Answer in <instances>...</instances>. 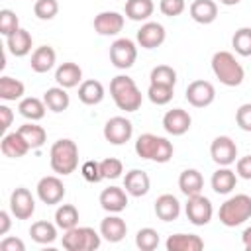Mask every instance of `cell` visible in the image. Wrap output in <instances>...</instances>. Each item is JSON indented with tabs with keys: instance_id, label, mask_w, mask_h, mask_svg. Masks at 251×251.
Segmentation results:
<instances>
[{
	"instance_id": "1",
	"label": "cell",
	"mask_w": 251,
	"mask_h": 251,
	"mask_svg": "<svg viewBox=\"0 0 251 251\" xmlns=\"http://www.w3.org/2000/svg\"><path fill=\"white\" fill-rule=\"evenodd\" d=\"M110 94L114 104L124 112H137L141 108L143 96L135 80L127 75H118L110 80Z\"/></svg>"
},
{
	"instance_id": "2",
	"label": "cell",
	"mask_w": 251,
	"mask_h": 251,
	"mask_svg": "<svg viewBox=\"0 0 251 251\" xmlns=\"http://www.w3.org/2000/svg\"><path fill=\"white\" fill-rule=\"evenodd\" d=\"M49 163H51L53 173H57V175L67 176V175L75 173L78 167V145L69 137L57 139L51 145Z\"/></svg>"
},
{
	"instance_id": "3",
	"label": "cell",
	"mask_w": 251,
	"mask_h": 251,
	"mask_svg": "<svg viewBox=\"0 0 251 251\" xmlns=\"http://www.w3.org/2000/svg\"><path fill=\"white\" fill-rule=\"evenodd\" d=\"M135 153L145 161L169 163L173 159L175 147L167 137H161L155 133H141L135 141Z\"/></svg>"
},
{
	"instance_id": "4",
	"label": "cell",
	"mask_w": 251,
	"mask_h": 251,
	"mask_svg": "<svg viewBox=\"0 0 251 251\" xmlns=\"http://www.w3.org/2000/svg\"><path fill=\"white\" fill-rule=\"evenodd\" d=\"M212 73L224 86H239L245 78L241 63L229 51H218L212 57Z\"/></svg>"
},
{
	"instance_id": "5",
	"label": "cell",
	"mask_w": 251,
	"mask_h": 251,
	"mask_svg": "<svg viewBox=\"0 0 251 251\" xmlns=\"http://www.w3.org/2000/svg\"><path fill=\"white\" fill-rule=\"evenodd\" d=\"M218 218L226 227H237V226L245 224L247 220H251V196L249 194L229 196L220 206Z\"/></svg>"
},
{
	"instance_id": "6",
	"label": "cell",
	"mask_w": 251,
	"mask_h": 251,
	"mask_svg": "<svg viewBox=\"0 0 251 251\" xmlns=\"http://www.w3.org/2000/svg\"><path fill=\"white\" fill-rule=\"evenodd\" d=\"M63 247L67 251H94L102 243V235L88 226H76L63 233Z\"/></svg>"
},
{
	"instance_id": "7",
	"label": "cell",
	"mask_w": 251,
	"mask_h": 251,
	"mask_svg": "<svg viewBox=\"0 0 251 251\" xmlns=\"http://www.w3.org/2000/svg\"><path fill=\"white\" fill-rule=\"evenodd\" d=\"M135 59H137V45H135V41H131L127 37H120V39H116L110 45V63L116 69H120V71L131 69Z\"/></svg>"
},
{
	"instance_id": "8",
	"label": "cell",
	"mask_w": 251,
	"mask_h": 251,
	"mask_svg": "<svg viewBox=\"0 0 251 251\" xmlns=\"http://www.w3.org/2000/svg\"><path fill=\"white\" fill-rule=\"evenodd\" d=\"M184 212H186V218H188L190 224L206 226V224H210V220L214 216V206H212L210 198H206L200 192V194L188 196V200L184 204Z\"/></svg>"
},
{
	"instance_id": "9",
	"label": "cell",
	"mask_w": 251,
	"mask_h": 251,
	"mask_svg": "<svg viewBox=\"0 0 251 251\" xmlns=\"http://www.w3.org/2000/svg\"><path fill=\"white\" fill-rule=\"evenodd\" d=\"M133 135V124L124 116H114L104 124V139L112 145H124Z\"/></svg>"
},
{
	"instance_id": "10",
	"label": "cell",
	"mask_w": 251,
	"mask_h": 251,
	"mask_svg": "<svg viewBox=\"0 0 251 251\" xmlns=\"http://www.w3.org/2000/svg\"><path fill=\"white\" fill-rule=\"evenodd\" d=\"M184 96H186V100H188L190 106H194V108H206V106H210L216 100V88H214V84L210 80L198 78V80H192L186 86Z\"/></svg>"
},
{
	"instance_id": "11",
	"label": "cell",
	"mask_w": 251,
	"mask_h": 251,
	"mask_svg": "<svg viewBox=\"0 0 251 251\" xmlns=\"http://www.w3.org/2000/svg\"><path fill=\"white\" fill-rule=\"evenodd\" d=\"M210 157L220 167H229L237 159V145L229 135H218L210 145Z\"/></svg>"
},
{
	"instance_id": "12",
	"label": "cell",
	"mask_w": 251,
	"mask_h": 251,
	"mask_svg": "<svg viewBox=\"0 0 251 251\" xmlns=\"http://www.w3.org/2000/svg\"><path fill=\"white\" fill-rule=\"evenodd\" d=\"M35 190H37V198L43 204H47V206H55V204H59L65 198V184L55 175H49V176L39 178Z\"/></svg>"
},
{
	"instance_id": "13",
	"label": "cell",
	"mask_w": 251,
	"mask_h": 251,
	"mask_svg": "<svg viewBox=\"0 0 251 251\" xmlns=\"http://www.w3.org/2000/svg\"><path fill=\"white\" fill-rule=\"evenodd\" d=\"M10 212L16 220H29L35 212V198L25 186H18L10 194Z\"/></svg>"
},
{
	"instance_id": "14",
	"label": "cell",
	"mask_w": 251,
	"mask_h": 251,
	"mask_svg": "<svg viewBox=\"0 0 251 251\" xmlns=\"http://www.w3.org/2000/svg\"><path fill=\"white\" fill-rule=\"evenodd\" d=\"M137 45L143 47V49H155V47H161L167 39V31L163 27V24L159 22H145L139 29H137Z\"/></svg>"
},
{
	"instance_id": "15",
	"label": "cell",
	"mask_w": 251,
	"mask_h": 251,
	"mask_svg": "<svg viewBox=\"0 0 251 251\" xmlns=\"http://www.w3.org/2000/svg\"><path fill=\"white\" fill-rule=\"evenodd\" d=\"M124 16L120 12H114V10H106V12H100L92 25H94V31L98 35H118L122 29H124Z\"/></svg>"
},
{
	"instance_id": "16",
	"label": "cell",
	"mask_w": 251,
	"mask_h": 251,
	"mask_svg": "<svg viewBox=\"0 0 251 251\" xmlns=\"http://www.w3.org/2000/svg\"><path fill=\"white\" fill-rule=\"evenodd\" d=\"M192 126V118L182 108H173L163 116V127L171 135H184Z\"/></svg>"
},
{
	"instance_id": "17",
	"label": "cell",
	"mask_w": 251,
	"mask_h": 251,
	"mask_svg": "<svg viewBox=\"0 0 251 251\" xmlns=\"http://www.w3.org/2000/svg\"><path fill=\"white\" fill-rule=\"evenodd\" d=\"M100 206L108 214H120L127 208V192L120 186H108L100 192Z\"/></svg>"
},
{
	"instance_id": "18",
	"label": "cell",
	"mask_w": 251,
	"mask_h": 251,
	"mask_svg": "<svg viewBox=\"0 0 251 251\" xmlns=\"http://www.w3.org/2000/svg\"><path fill=\"white\" fill-rule=\"evenodd\" d=\"M124 188H126V192H127L129 196L141 198V196H145V194L149 192V188H151V178H149V175H147L145 171H141V169H131V171H127L126 176H124Z\"/></svg>"
},
{
	"instance_id": "19",
	"label": "cell",
	"mask_w": 251,
	"mask_h": 251,
	"mask_svg": "<svg viewBox=\"0 0 251 251\" xmlns=\"http://www.w3.org/2000/svg\"><path fill=\"white\" fill-rule=\"evenodd\" d=\"M100 235L110 241V243H118L127 235V224L124 218H120L118 214H110L100 222Z\"/></svg>"
},
{
	"instance_id": "20",
	"label": "cell",
	"mask_w": 251,
	"mask_h": 251,
	"mask_svg": "<svg viewBox=\"0 0 251 251\" xmlns=\"http://www.w3.org/2000/svg\"><path fill=\"white\" fill-rule=\"evenodd\" d=\"M167 251H200L204 249V239L196 233H173L165 241Z\"/></svg>"
},
{
	"instance_id": "21",
	"label": "cell",
	"mask_w": 251,
	"mask_h": 251,
	"mask_svg": "<svg viewBox=\"0 0 251 251\" xmlns=\"http://www.w3.org/2000/svg\"><path fill=\"white\" fill-rule=\"evenodd\" d=\"M55 61H57L55 49L51 45H41V47L33 49L31 59H29V67H31L33 73L43 75V73H47V71H51L55 67Z\"/></svg>"
},
{
	"instance_id": "22",
	"label": "cell",
	"mask_w": 251,
	"mask_h": 251,
	"mask_svg": "<svg viewBox=\"0 0 251 251\" xmlns=\"http://www.w3.org/2000/svg\"><path fill=\"white\" fill-rule=\"evenodd\" d=\"M0 149H2V153H4L6 157H10V159H20V157H24L31 147H29V143L22 137V133L16 129V131H12V133H4L2 143H0Z\"/></svg>"
},
{
	"instance_id": "23",
	"label": "cell",
	"mask_w": 251,
	"mask_h": 251,
	"mask_svg": "<svg viewBox=\"0 0 251 251\" xmlns=\"http://www.w3.org/2000/svg\"><path fill=\"white\" fill-rule=\"evenodd\" d=\"M6 47L14 57H25L33 47V37L27 29L20 27L12 35L6 37Z\"/></svg>"
},
{
	"instance_id": "24",
	"label": "cell",
	"mask_w": 251,
	"mask_h": 251,
	"mask_svg": "<svg viewBox=\"0 0 251 251\" xmlns=\"http://www.w3.org/2000/svg\"><path fill=\"white\" fill-rule=\"evenodd\" d=\"M55 80L63 88H75V86H78L82 82V69L76 63L67 61V63H63V65L57 67Z\"/></svg>"
},
{
	"instance_id": "25",
	"label": "cell",
	"mask_w": 251,
	"mask_h": 251,
	"mask_svg": "<svg viewBox=\"0 0 251 251\" xmlns=\"http://www.w3.org/2000/svg\"><path fill=\"white\" fill-rule=\"evenodd\" d=\"M188 12H190V18L196 24L208 25L218 18V4L214 0H194L190 4Z\"/></svg>"
},
{
	"instance_id": "26",
	"label": "cell",
	"mask_w": 251,
	"mask_h": 251,
	"mask_svg": "<svg viewBox=\"0 0 251 251\" xmlns=\"http://www.w3.org/2000/svg\"><path fill=\"white\" fill-rule=\"evenodd\" d=\"M210 184L216 194H229L237 184V173L231 171L229 167H220L218 171H214Z\"/></svg>"
},
{
	"instance_id": "27",
	"label": "cell",
	"mask_w": 251,
	"mask_h": 251,
	"mask_svg": "<svg viewBox=\"0 0 251 251\" xmlns=\"http://www.w3.org/2000/svg\"><path fill=\"white\" fill-rule=\"evenodd\" d=\"M155 214L163 222H173L180 216V202L173 194H161L155 200Z\"/></svg>"
},
{
	"instance_id": "28",
	"label": "cell",
	"mask_w": 251,
	"mask_h": 251,
	"mask_svg": "<svg viewBox=\"0 0 251 251\" xmlns=\"http://www.w3.org/2000/svg\"><path fill=\"white\" fill-rule=\"evenodd\" d=\"M78 100L86 106H96L104 100V86L100 80L88 78L78 84Z\"/></svg>"
},
{
	"instance_id": "29",
	"label": "cell",
	"mask_w": 251,
	"mask_h": 251,
	"mask_svg": "<svg viewBox=\"0 0 251 251\" xmlns=\"http://www.w3.org/2000/svg\"><path fill=\"white\" fill-rule=\"evenodd\" d=\"M178 188L186 198L194 196V194H200L202 188H204V176L196 169H186L178 176Z\"/></svg>"
},
{
	"instance_id": "30",
	"label": "cell",
	"mask_w": 251,
	"mask_h": 251,
	"mask_svg": "<svg viewBox=\"0 0 251 251\" xmlns=\"http://www.w3.org/2000/svg\"><path fill=\"white\" fill-rule=\"evenodd\" d=\"M43 102H45L47 110L59 114V112H65V110L69 108L71 98H69V94H67V88H63V86L57 84V86L45 90V94H43Z\"/></svg>"
},
{
	"instance_id": "31",
	"label": "cell",
	"mask_w": 251,
	"mask_h": 251,
	"mask_svg": "<svg viewBox=\"0 0 251 251\" xmlns=\"http://www.w3.org/2000/svg\"><path fill=\"white\" fill-rule=\"evenodd\" d=\"M29 235L35 243L49 245L57 239V224H51V222H45V220L33 222L31 227H29Z\"/></svg>"
},
{
	"instance_id": "32",
	"label": "cell",
	"mask_w": 251,
	"mask_h": 251,
	"mask_svg": "<svg viewBox=\"0 0 251 251\" xmlns=\"http://www.w3.org/2000/svg\"><path fill=\"white\" fill-rule=\"evenodd\" d=\"M24 92H25V84L14 76H0V98L6 100V102H16V100H22L24 98Z\"/></svg>"
},
{
	"instance_id": "33",
	"label": "cell",
	"mask_w": 251,
	"mask_h": 251,
	"mask_svg": "<svg viewBox=\"0 0 251 251\" xmlns=\"http://www.w3.org/2000/svg\"><path fill=\"white\" fill-rule=\"evenodd\" d=\"M18 110L20 114L27 120V122H39L43 116H45V102L35 98V96H27V98H22L20 104H18Z\"/></svg>"
},
{
	"instance_id": "34",
	"label": "cell",
	"mask_w": 251,
	"mask_h": 251,
	"mask_svg": "<svg viewBox=\"0 0 251 251\" xmlns=\"http://www.w3.org/2000/svg\"><path fill=\"white\" fill-rule=\"evenodd\" d=\"M155 4L153 0H127L126 2V16L133 22H147L153 16Z\"/></svg>"
},
{
	"instance_id": "35",
	"label": "cell",
	"mask_w": 251,
	"mask_h": 251,
	"mask_svg": "<svg viewBox=\"0 0 251 251\" xmlns=\"http://www.w3.org/2000/svg\"><path fill=\"white\" fill-rule=\"evenodd\" d=\"M18 131H20L22 137L29 143L31 149H39V147H43V143L47 141V131H45L41 126H37L35 122H27V124L20 126Z\"/></svg>"
},
{
	"instance_id": "36",
	"label": "cell",
	"mask_w": 251,
	"mask_h": 251,
	"mask_svg": "<svg viewBox=\"0 0 251 251\" xmlns=\"http://www.w3.org/2000/svg\"><path fill=\"white\" fill-rule=\"evenodd\" d=\"M55 224L63 231H67L71 227H76L78 226V210H76V206H73V204H61L55 210Z\"/></svg>"
},
{
	"instance_id": "37",
	"label": "cell",
	"mask_w": 251,
	"mask_h": 251,
	"mask_svg": "<svg viewBox=\"0 0 251 251\" xmlns=\"http://www.w3.org/2000/svg\"><path fill=\"white\" fill-rule=\"evenodd\" d=\"M149 82H153V84L175 86V84H176V71H175L171 65H157V67L151 69Z\"/></svg>"
},
{
	"instance_id": "38",
	"label": "cell",
	"mask_w": 251,
	"mask_h": 251,
	"mask_svg": "<svg viewBox=\"0 0 251 251\" xmlns=\"http://www.w3.org/2000/svg\"><path fill=\"white\" fill-rule=\"evenodd\" d=\"M175 96V86H167V84H153L149 82V88H147V98L157 104V106H165L173 100Z\"/></svg>"
},
{
	"instance_id": "39",
	"label": "cell",
	"mask_w": 251,
	"mask_h": 251,
	"mask_svg": "<svg viewBox=\"0 0 251 251\" xmlns=\"http://www.w3.org/2000/svg\"><path fill=\"white\" fill-rule=\"evenodd\" d=\"M231 47L241 57H251V27H239L231 37Z\"/></svg>"
},
{
	"instance_id": "40",
	"label": "cell",
	"mask_w": 251,
	"mask_h": 251,
	"mask_svg": "<svg viewBox=\"0 0 251 251\" xmlns=\"http://www.w3.org/2000/svg\"><path fill=\"white\" fill-rule=\"evenodd\" d=\"M159 231L153 229V227H141L137 233H135V245L141 249V251H153L159 247Z\"/></svg>"
},
{
	"instance_id": "41",
	"label": "cell",
	"mask_w": 251,
	"mask_h": 251,
	"mask_svg": "<svg viewBox=\"0 0 251 251\" xmlns=\"http://www.w3.org/2000/svg\"><path fill=\"white\" fill-rule=\"evenodd\" d=\"M16 29H20V20H18L16 12H12V10H8V8L0 10V33H2L4 37H8V35H12Z\"/></svg>"
},
{
	"instance_id": "42",
	"label": "cell",
	"mask_w": 251,
	"mask_h": 251,
	"mask_svg": "<svg viewBox=\"0 0 251 251\" xmlns=\"http://www.w3.org/2000/svg\"><path fill=\"white\" fill-rule=\"evenodd\" d=\"M59 12V2L57 0H35L33 4V14L39 20H53Z\"/></svg>"
},
{
	"instance_id": "43",
	"label": "cell",
	"mask_w": 251,
	"mask_h": 251,
	"mask_svg": "<svg viewBox=\"0 0 251 251\" xmlns=\"http://www.w3.org/2000/svg\"><path fill=\"white\" fill-rule=\"evenodd\" d=\"M100 171H102V176L108 178V180H114L118 176H122L124 173V163L116 157H108V159H102L100 161Z\"/></svg>"
},
{
	"instance_id": "44",
	"label": "cell",
	"mask_w": 251,
	"mask_h": 251,
	"mask_svg": "<svg viewBox=\"0 0 251 251\" xmlns=\"http://www.w3.org/2000/svg\"><path fill=\"white\" fill-rule=\"evenodd\" d=\"M80 175L88 182H100V180H104L102 171H100V161H92V159L90 161H84L82 167H80Z\"/></svg>"
},
{
	"instance_id": "45",
	"label": "cell",
	"mask_w": 251,
	"mask_h": 251,
	"mask_svg": "<svg viewBox=\"0 0 251 251\" xmlns=\"http://www.w3.org/2000/svg\"><path fill=\"white\" fill-rule=\"evenodd\" d=\"M159 10H161V14L169 16V18H176L186 10V2L184 0H161Z\"/></svg>"
},
{
	"instance_id": "46",
	"label": "cell",
	"mask_w": 251,
	"mask_h": 251,
	"mask_svg": "<svg viewBox=\"0 0 251 251\" xmlns=\"http://www.w3.org/2000/svg\"><path fill=\"white\" fill-rule=\"evenodd\" d=\"M235 122H237V126H239V129L251 133V102L241 104V106L237 108V112H235Z\"/></svg>"
},
{
	"instance_id": "47",
	"label": "cell",
	"mask_w": 251,
	"mask_h": 251,
	"mask_svg": "<svg viewBox=\"0 0 251 251\" xmlns=\"http://www.w3.org/2000/svg\"><path fill=\"white\" fill-rule=\"evenodd\" d=\"M235 173L239 178H245V180H251V155H245V157H239L237 163H235Z\"/></svg>"
},
{
	"instance_id": "48",
	"label": "cell",
	"mask_w": 251,
	"mask_h": 251,
	"mask_svg": "<svg viewBox=\"0 0 251 251\" xmlns=\"http://www.w3.org/2000/svg\"><path fill=\"white\" fill-rule=\"evenodd\" d=\"M2 251H25V243L20 237H4L0 241Z\"/></svg>"
},
{
	"instance_id": "49",
	"label": "cell",
	"mask_w": 251,
	"mask_h": 251,
	"mask_svg": "<svg viewBox=\"0 0 251 251\" xmlns=\"http://www.w3.org/2000/svg\"><path fill=\"white\" fill-rule=\"evenodd\" d=\"M12 122H14V112L6 104H2L0 106V127L4 133H8V127L12 126Z\"/></svg>"
},
{
	"instance_id": "50",
	"label": "cell",
	"mask_w": 251,
	"mask_h": 251,
	"mask_svg": "<svg viewBox=\"0 0 251 251\" xmlns=\"http://www.w3.org/2000/svg\"><path fill=\"white\" fill-rule=\"evenodd\" d=\"M10 214H12V212L0 210V235H6V233L10 231V226H12V222H10Z\"/></svg>"
},
{
	"instance_id": "51",
	"label": "cell",
	"mask_w": 251,
	"mask_h": 251,
	"mask_svg": "<svg viewBox=\"0 0 251 251\" xmlns=\"http://www.w3.org/2000/svg\"><path fill=\"white\" fill-rule=\"evenodd\" d=\"M241 241H243V247L251 251V226L245 227V231H243V235H241Z\"/></svg>"
},
{
	"instance_id": "52",
	"label": "cell",
	"mask_w": 251,
	"mask_h": 251,
	"mask_svg": "<svg viewBox=\"0 0 251 251\" xmlns=\"http://www.w3.org/2000/svg\"><path fill=\"white\" fill-rule=\"evenodd\" d=\"M241 0H220V4H224V6H235V4H239Z\"/></svg>"
}]
</instances>
